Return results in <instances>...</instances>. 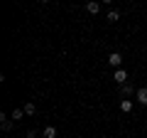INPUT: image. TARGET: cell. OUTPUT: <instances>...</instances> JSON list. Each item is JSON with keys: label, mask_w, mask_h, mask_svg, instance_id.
Segmentation results:
<instances>
[{"label": "cell", "mask_w": 147, "mask_h": 138, "mask_svg": "<svg viewBox=\"0 0 147 138\" xmlns=\"http://www.w3.org/2000/svg\"><path fill=\"white\" fill-rule=\"evenodd\" d=\"M113 81H115V84H127V72L125 69H115V72H113Z\"/></svg>", "instance_id": "1"}, {"label": "cell", "mask_w": 147, "mask_h": 138, "mask_svg": "<svg viewBox=\"0 0 147 138\" xmlns=\"http://www.w3.org/2000/svg\"><path fill=\"white\" fill-rule=\"evenodd\" d=\"M108 64H110V67H115V69H120V64H123V54H120V52H110Z\"/></svg>", "instance_id": "2"}, {"label": "cell", "mask_w": 147, "mask_h": 138, "mask_svg": "<svg viewBox=\"0 0 147 138\" xmlns=\"http://www.w3.org/2000/svg\"><path fill=\"white\" fill-rule=\"evenodd\" d=\"M137 101H140L142 106H147V86H140V89H137Z\"/></svg>", "instance_id": "3"}, {"label": "cell", "mask_w": 147, "mask_h": 138, "mask_svg": "<svg viewBox=\"0 0 147 138\" xmlns=\"http://www.w3.org/2000/svg\"><path fill=\"white\" fill-rule=\"evenodd\" d=\"M86 10H88L91 15H98V12H100V3H96V0H91V3H86Z\"/></svg>", "instance_id": "4"}, {"label": "cell", "mask_w": 147, "mask_h": 138, "mask_svg": "<svg viewBox=\"0 0 147 138\" xmlns=\"http://www.w3.org/2000/svg\"><path fill=\"white\" fill-rule=\"evenodd\" d=\"M120 111H123V113H130V111H132V101H130V99H123V101H120Z\"/></svg>", "instance_id": "5"}, {"label": "cell", "mask_w": 147, "mask_h": 138, "mask_svg": "<svg viewBox=\"0 0 147 138\" xmlns=\"http://www.w3.org/2000/svg\"><path fill=\"white\" fill-rule=\"evenodd\" d=\"M22 109H25V113H27V116H34V111H37L34 101H27V104H25V106H22Z\"/></svg>", "instance_id": "6"}, {"label": "cell", "mask_w": 147, "mask_h": 138, "mask_svg": "<svg viewBox=\"0 0 147 138\" xmlns=\"http://www.w3.org/2000/svg\"><path fill=\"white\" fill-rule=\"evenodd\" d=\"M44 138H57V128H54V126H44Z\"/></svg>", "instance_id": "7"}, {"label": "cell", "mask_w": 147, "mask_h": 138, "mask_svg": "<svg viewBox=\"0 0 147 138\" xmlns=\"http://www.w3.org/2000/svg\"><path fill=\"white\" fill-rule=\"evenodd\" d=\"M0 118H3V121H0V126H3V131H10V128H12V121H10V118L5 116V113H3Z\"/></svg>", "instance_id": "8"}, {"label": "cell", "mask_w": 147, "mask_h": 138, "mask_svg": "<svg viewBox=\"0 0 147 138\" xmlns=\"http://www.w3.org/2000/svg\"><path fill=\"white\" fill-rule=\"evenodd\" d=\"M120 96H132V86L130 84H123L120 86Z\"/></svg>", "instance_id": "9"}, {"label": "cell", "mask_w": 147, "mask_h": 138, "mask_svg": "<svg viewBox=\"0 0 147 138\" xmlns=\"http://www.w3.org/2000/svg\"><path fill=\"white\" fill-rule=\"evenodd\" d=\"M27 113H25V109H15V111H12V118H15V121H20V118H25Z\"/></svg>", "instance_id": "10"}, {"label": "cell", "mask_w": 147, "mask_h": 138, "mask_svg": "<svg viewBox=\"0 0 147 138\" xmlns=\"http://www.w3.org/2000/svg\"><path fill=\"white\" fill-rule=\"evenodd\" d=\"M118 20H120V12H118V10H110L108 12V22H118Z\"/></svg>", "instance_id": "11"}, {"label": "cell", "mask_w": 147, "mask_h": 138, "mask_svg": "<svg viewBox=\"0 0 147 138\" xmlns=\"http://www.w3.org/2000/svg\"><path fill=\"white\" fill-rule=\"evenodd\" d=\"M100 3H105V5H108V3H113V0H100Z\"/></svg>", "instance_id": "12"}, {"label": "cell", "mask_w": 147, "mask_h": 138, "mask_svg": "<svg viewBox=\"0 0 147 138\" xmlns=\"http://www.w3.org/2000/svg\"><path fill=\"white\" fill-rule=\"evenodd\" d=\"M39 3H49V0H39Z\"/></svg>", "instance_id": "13"}]
</instances>
